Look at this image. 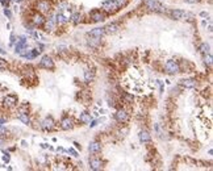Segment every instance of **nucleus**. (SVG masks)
<instances>
[{"label": "nucleus", "mask_w": 213, "mask_h": 171, "mask_svg": "<svg viewBox=\"0 0 213 171\" xmlns=\"http://www.w3.org/2000/svg\"><path fill=\"white\" fill-rule=\"evenodd\" d=\"M129 4V0H106L101 3V9L105 12V15H116L118 11L125 8Z\"/></svg>", "instance_id": "1"}, {"label": "nucleus", "mask_w": 213, "mask_h": 171, "mask_svg": "<svg viewBox=\"0 0 213 171\" xmlns=\"http://www.w3.org/2000/svg\"><path fill=\"white\" fill-rule=\"evenodd\" d=\"M34 9L42 15H49L53 11V2L51 0H37L34 3Z\"/></svg>", "instance_id": "2"}, {"label": "nucleus", "mask_w": 213, "mask_h": 171, "mask_svg": "<svg viewBox=\"0 0 213 171\" xmlns=\"http://www.w3.org/2000/svg\"><path fill=\"white\" fill-rule=\"evenodd\" d=\"M114 120H116V122H118L120 125H125L126 122L130 120L129 111H128L126 108H122V107L117 108L116 113H114Z\"/></svg>", "instance_id": "3"}, {"label": "nucleus", "mask_w": 213, "mask_h": 171, "mask_svg": "<svg viewBox=\"0 0 213 171\" xmlns=\"http://www.w3.org/2000/svg\"><path fill=\"white\" fill-rule=\"evenodd\" d=\"M145 8L149 12H154V13H162L166 11L165 6L162 3H159L158 0H146L145 2Z\"/></svg>", "instance_id": "4"}, {"label": "nucleus", "mask_w": 213, "mask_h": 171, "mask_svg": "<svg viewBox=\"0 0 213 171\" xmlns=\"http://www.w3.org/2000/svg\"><path fill=\"white\" fill-rule=\"evenodd\" d=\"M19 105V98L13 94H8L3 98V102H2V107L6 108V109H13Z\"/></svg>", "instance_id": "5"}, {"label": "nucleus", "mask_w": 213, "mask_h": 171, "mask_svg": "<svg viewBox=\"0 0 213 171\" xmlns=\"http://www.w3.org/2000/svg\"><path fill=\"white\" fill-rule=\"evenodd\" d=\"M29 21H30V24H32L34 28H43L45 21H46V17H45V15H42V13L34 11L32 15H30Z\"/></svg>", "instance_id": "6"}, {"label": "nucleus", "mask_w": 213, "mask_h": 171, "mask_svg": "<svg viewBox=\"0 0 213 171\" xmlns=\"http://www.w3.org/2000/svg\"><path fill=\"white\" fill-rule=\"evenodd\" d=\"M165 70L168 75H176L180 72V66H179V61L175 59H168L165 63Z\"/></svg>", "instance_id": "7"}, {"label": "nucleus", "mask_w": 213, "mask_h": 171, "mask_svg": "<svg viewBox=\"0 0 213 171\" xmlns=\"http://www.w3.org/2000/svg\"><path fill=\"white\" fill-rule=\"evenodd\" d=\"M38 66L41 69H45V70H49V71H53V70L55 69V62H54V59H53L50 55H43L42 58L39 59Z\"/></svg>", "instance_id": "8"}, {"label": "nucleus", "mask_w": 213, "mask_h": 171, "mask_svg": "<svg viewBox=\"0 0 213 171\" xmlns=\"http://www.w3.org/2000/svg\"><path fill=\"white\" fill-rule=\"evenodd\" d=\"M39 128H41L42 130L45 132H51L55 129V121L54 118H53L51 116H46L43 120H41V122H39Z\"/></svg>", "instance_id": "9"}, {"label": "nucleus", "mask_w": 213, "mask_h": 171, "mask_svg": "<svg viewBox=\"0 0 213 171\" xmlns=\"http://www.w3.org/2000/svg\"><path fill=\"white\" fill-rule=\"evenodd\" d=\"M88 16H90V20L92 23H103L106 19V15L103 9H92Z\"/></svg>", "instance_id": "10"}, {"label": "nucleus", "mask_w": 213, "mask_h": 171, "mask_svg": "<svg viewBox=\"0 0 213 171\" xmlns=\"http://www.w3.org/2000/svg\"><path fill=\"white\" fill-rule=\"evenodd\" d=\"M75 126V120L70 116H65L61 118L59 121V128L62 130H73Z\"/></svg>", "instance_id": "11"}, {"label": "nucleus", "mask_w": 213, "mask_h": 171, "mask_svg": "<svg viewBox=\"0 0 213 171\" xmlns=\"http://www.w3.org/2000/svg\"><path fill=\"white\" fill-rule=\"evenodd\" d=\"M88 165H90V169L94 170V171H99L101 169H104V161L99 158L97 155H94L90 158V161H88Z\"/></svg>", "instance_id": "12"}, {"label": "nucleus", "mask_w": 213, "mask_h": 171, "mask_svg": "<svg viewBox=\"0 0 213 171\" xmlns=\"http://www.w3.org/2000/svg\"><path fill=\"white\" fill-rule=\"evenodd\" d=\"M101 150H103V143H101L100 141H91L90 145H88V151H90V154L92 155H97L100 154Z\"/></svg>", "instance_id": "13"}, {"label": "nucleus", "mask_w": 213, "mask_h": 171, "mask_svg": "<svg viewBox=\"0 0 213 171\" xmlns=\"http://www.w3.org/2000/svg\"><path fill=\"white\" fill-rule=\"evenodd\" d=\"M25 47H28V39H26V37H24V36L17 37L16 42H15V51L17 54H20Z\"/></svg>", "instance_id": "14"}, {"label": "nucleus", "mask_w": 213, "mask_h": 171, "mask_svg": "<svg viewBox=\"0 0 213 171\" xmlns=\"http://www.w3.org/2000/svg\"><path fill=\"white\" fill-rule=\"evenodd\" d=\"M121 29V24L117 23V21H113V23H109L108 25L104 26L105 34H116L117 32H120Z\"/></svg>", "instance_id": "15"}, {"label": "nucleus", "mask_w": 213, "mask_h": 171, "mask_svg": "<svg viewBox=\"0 0 213 171\" xmlns=\"http://www.w3.org/2000/svg\"><path fill=\"white\" fill-rule=\"evenodd\" d=\"M187 13L188 12H185L184 9H172V11H170L168 15H170V19L179 21V20H185Z\"/></svg>", "instance_id": "16"}, {"label": "nucleus", "mask_w": 213, "mask_h": 171, "mask_svg": "<svg viewBox=\"0 0 213 171\" xmlns=\"http://www.w3.org/2000/svg\"><path fill=\"white\" fill-rule=\"evenodd\" d=\"M179 86L183 87V88H195V87L197 86V80L193 78H184L181 79V80L179 82Z\"/></svg>", "instance_id": "17"}, {"label": "nucleus", "mask_w": 213, "mask_h": 171, "mask_svg": "<svg viewBox=\"0 0 213 171\" xmlns=\"http://www.w3.org/2000/svg\"><path fill=\"white\" fill-rule=\"evenodd\" d=\"M54 20H55V24L58 26H63L69 23V19L65 16L63 12H57L54 15Z\"/></svg>", "instance_id": "18"}, {"label": "nucleus", "mask_w": 213, "mask_h": 171, "mask_svg": "<svg viewBox=\"0 0 213 171\" xmlns=\"http://www.w3.org/2000/svg\"><path fill=\"white\" fill-rule=\"evenodd\" d=\"M87 36L88 37H94V38H103L105 36V30H104V26L103 28H95V29H92L90 30V32L87 33Z\"/></svg>", "instance_id": "19"}, {"label": "nucleus", "mask_w": 213, "mask_h": 171, "mask_svg": "<svg viewBox=\"0 0 213 171\" xmlns=\"http://www.w3.org/2000/svg\"><path fill=\"white\" fill-rule=\"evenodd\" d=\"M138 139H140V142L141 143H150L151 142V136H150V133L146 129H142L140 130V133H138Z\"/></svg>", "instance_id": "20"}, {"label": "nucleus", "mask_w": 213, "mask_h": 171, "mask_svg": "<svg viewBox=\"0 0 213 171\" xmlns=\"http://www.w3.org/2000/svg\"><path fill=\"white\" fill-rule=\"evenodd\" d=\"M121 102L126 105H132L134 103V96L129 92H121Z\"/></svg>", "instance_id": "21"}, {"label": "nucleus", "mask_w": 213, "mask_h": 171, "mask_svg": "<svg viewBox=\"0 0 213 171\" xmlns=\"http://www.w3.org/2000/svg\"><path fill=\"white\" fill-rule=\"evenodd\" d=\"M154 130H155V133H157V136L161 139H165L167 138V136H166V132H165V128L159 124V122H157V124L154 125Z\"/></svg>", "instance_id": "22"}, {"label": "nucleus", "mask_w": 213, "mask_h": 171, "mask_svg": "<svg viewBox=\"0 0 213 171\" xmlns=\"http://www.w3.org/2000/svg\"><path fill=\"white\" fill-rule=\"evenodd\" d=\"M17 118L25 125H30L32 124V120L29 117V113H24V112H17Z\"/></svg>", "instance_id": "23"}, {"label": "nucleus", "mask_w": 213, "mask_h": 171, "mask_svg": "<svg viewBox=\"0 0 213 171\" xmlns=\"http://www.w3.org/2000/svg\"><path fill=\"white\" fill-rule=\"evenodd\" d=\"M91 120H92V116L90 112H82L79 115V122H82V124H90Z\"/></svg>", "instance_id": "24"}, {"label": "nucleus", "mask_w": 213, "mask_h": 171, "mask_svg": "<svg viewBox=\"0 0 213 171\" xmlns=\"http://www.w3.org/2000/svg\"><path fill=\"white\" fill-rule=\"evenodd\" d=\"M95 80V71L94 70H87V71H84V82L86 83H92Z\"/></svg>", "instance_id": "25"}, {"label": "nucleus", "mask_w": 213, "mask_h": 171, "mask_svg": "<svg viewBox=\"0 0 213 171\" xmlns=\"http://www.w3.org/2000/svg\"><path fill=\"white\" fill-rule=\"evenodd\" d=\"M69 20H70L73 24L77 25V24L80 23V20H82V15H80L79 12H75V13H73V15L70 16V19H69Z\"/></svg>", "instance_id": "26"}, {"label": "nucleus", "mask_w": 213, "mask_h": 171, "mask_svg": "<svg viewBox=\"0 0 213 171\" xmlns=\"http://www.w3.org/2000/svg\"><path fill=\"white\" fill-rule=\"evenodd\" d=\"M203 61H204V65L211 67L212 66V54L211 53H207V54H203Z\"/></svg>", "instance_id": "27"}, {"label": "nucleus", "mask_w": 213, "mask_h": 171, "mask_svg": "<svg viewBox=\"0 0 213 171\" xmlns=\"http://www.w3.org/2000/svg\"><path fill=\"white\" fill-rule=\"evenodd\" d=\"M199 50H200L201 54H207V53H211L209 51L211 47H209V45H208L207 42H203V43H200V46H199Z\"/></svg>", "instance_id": "28"}, {"label": "nucleus", "mask_w": 213, "mask_h": 171, "mask_svg": "<svg viewBox=\"0 0 213 171\" xmlns=\"http://www.w3.org/2000/svg\"><path fill=\"white\" fill-rule=\"evenodd\" d=\"M8 67H9V66H8V62L4 58L0 57V70H2V71H6V70H8Z\"/></svg>", "instance_id": "29"}, {"label": "nucleus", "mask_w": 213, "mask_h": 171, "mask_svg": "<svg viewBox=\"0 0 213 171\" xmlns=\"http://www.w3.org/2000/svg\"><path fill=\"white\" fill-rule=\"evenodd\" d=\"M126 133H128V128H121V129L117 130V136L118 137H122V138L126 136Z\"/></svg>", "instance_id": "30"}, {"label": "nucleus", "mask_w": 213, "mask_h": 171, "mask_svg": "<svg viewBox=\"0 0 213 171\" xmlns=\"http://www.w3.org/2000/svg\"><path fill=\"white\" fill-rule=\"evenodd\" d=\"M11 159V155H9V153H6L4 151V155H3V162H6V163H8Z\"/></svg>", "instance_id": "31"}, {"label": "nucleus", "mask_w": 213, "mask_h": 171, "mask_svg": "<svg viewBox=\"0 0 213 171\" xmlns=\"http://www.w3.org/2000/svg\"><path fill=\"white\" fill-rule=\"evenodd\" d=\"M6 143H7V137H4V136H0V147H3Z\"/></svg>", "instance_id": "32"}, {"label": "nucleus", "mask_w": 213, "mask_h": 171, "mask_svg": "<svg viewBox=\"0 0 213 171\" xmlns=\"http://www.w3.org/2000/svg\"><path fill=\"white\" fill-rule=\"evenodd\" d=\"M4 15L7 16V19H12V12L8 8H4Z\"/></svg>", "instance_id": "33"}, {"label": "nucleus", "mask_w": 213, "mask_h": 171, "mask_svg": "<svg viewBox=\"0 0 213 171\" xmlns=\"http://www.w3.org/2000/svg\"><path fill=\"white\" fill-rule=\"evenodd\" d=\"M16 39H17V37L15 36V34H11V41H9V45H11V46H13V45H15Z\"/></svg>", "instance_id": "34"}, {"label": "nucleus", "mask_w": 213, "mask_h": 171, "mask_svg": "<svg viewBox=\"0 0 213 171\" xmlns=\"http://www.w3.org/2000/svg\"><path fill=\"white\" fill-rule=\"evenodd\" d=\"M183 2L188 3V4H196V3H199V2H200V0H183Z\"/></svg>", "instance_id": "35"}, {"label": "nucleus", "mask_w": 213, "mask_h": 171, "mask_svg": "<svg viewBox=\"0 0 213 171\" xmlns=\"http://www.w3.org/2000/svg\"><path fill=\"white\" fill-rule=\"evenodd\" d=\"M69 153H70V154H73V157H78V153L77 151H75L74 150V149H69V150H67Z\"/></svg>", "instance_id": "36"}, {"label": "nucleus", "mask_w": 213, "mask_h": 171, "mask_svg": "<svg viewBox=\"0 0 213 171\" xmlns=\"http://www.w3.org/2000/svg\"><path fill=\"white\" fill-rule=\"evenodd\" d=\"M7 122V118H4V117H0V126H3L4 124Z\"/></svg>", "instance_id": "37"}, {"label": "nucleus", "mask_w": 213, "mask_h": 171, "mask_svg": "<svg viewBox=\"0 0 213 171\" xmlns=\"http://www.w3.org/2000/svg\"><path fill=\"white\" fill-rule=\"evenodd\" d=\"M0 53H2L3 55H4V54H7V51H6V49H4L3 46H0Z\"/></svg>", "instance_id": "38"}, {"label": "nucleus", "mask_w": 213, "mask_h": 171, "mask_svg": "<svg viewBox=\"0 0 213 171\" xmlns=\"http://www.w3.org/2000/svg\"><path fill=\"white\" fill-rule=\"evenodd\" d=\"M74 145H75V147H77V149H80V150H82V145H79L78 142H74Z\"/></svg>", "instance_id": "39"}, {"label": "nucleus", "mask_w": 213, "mask_h": 171, "mask_svg": "<svg viewBox=\"0 0 213 171\" xmlns=\"http://www.w3.org/2000/svg\"><path fill=\"white\" fill-rule=\"evenodd\" d=\"M200 16H203V17H207V16H208V13H207V12H201V13H200Z\"/></svg>", "instance_id": "40"}, {"label": "nucleus", "mask_w": 213, "mask_h": 171, "mask_svg": "<svg viewBox=\"0 0 213 171\" xmlns=\"http://www.w3.org/2000/svg\"><path fill=\"white\" fill-rule=\"evenodd\" d=\"M0 111H2V105H0Z\"/></svg>", "instance_id": "41"}]
</instances>
